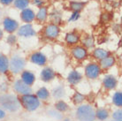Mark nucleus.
<instances>
[{
    "label": "nucleus",
    "instance_id": "17",
    "mask_svg": "<svg viewBox=\"0 0 122 121\" xmlns=\"http://www.w3.org/2000/svg\"><path fill=\"white\" fill-rule=\"evenodd\" d=\"M48 18V9L45 6L40 7L37 13L36 14V19L39 22H44Z\"/></svg>",
    "mask_w": 122,
    "mask_h": 121
},
{
    "label": "nucleus",
    "instance_id": "4",
    "mask_svg": "<svg viewBox=\"0 0 122 121\" xmlns=\"http://www.w3.org/2000/svg\"><path fill=\"white\" fill-rule=\"evenodd\" d=\"M10 70L13 73H20L25 67V60L24 58L19 56H14L11 58L9 62Z\"/></svg>",
    "mask_w": 122,
    "mask_h": 121
},
{
    "label": "nucleus",
    "instance_id": "7",
    "mask_svg": "<svg viewBox=\"0 0 122 121\" xmlns=\"http://www.w3.org/2000/svg\"><path fill=\"white\" fill-rule=\"evenodd\" d=\"M36 30L33 28L32 25L27 23L18 28V35L22 37H32L36 35Z\"/></svg>",
    "mask_w": 122,
    "mask_h": 121
},
{
    "label": "nucleus",
    "instance_id": "37",
    "mask_svg": "<svg viewBox=\"0 0 122 121\" xmlns=\"http://www.w3.org/2000/svg\"><path fill=\"white\" fill-rule=\"evenodd\" d=\"M14 0H0V3L4 5H9L13 2Z\"/></svg>",
    "mask_w": 122,
    "mask_h": 121
},
{
    "label": "nucleus",
    "instance_id": "34",
    "mask_svg": "<svg viewBox=\"0 0 122 121\" xmlns=\"http://www.w3.org/2000/svg\"><path fill=\"white\" fill-rule=\"evenodd\" d=\"M110 14L109 13H103L102 14V17H101V21L104 22V23H107L110 21Z\"/></svg>",
    "mask_w": 122,
    "mask_h": 121
},
{
    "label": "nucleus",
    "instance_id": "23",
    "mask_svg": "<svg viewBox=\"0 0 122 121\" xmlns=\"http://www.w3.org/2000/svg\"><path fill=\"white\" fill-rule=\"evenodd\" d=\"M29 2V0H14V5L17 9L24 10L28 8Z\"/></svg>",
    "mask_w": 122,
    "mask_h": 121
},
{
    "label": "nucleus",
    "instance_id": "30",
    "mask_svg": "<svg viewBox=\"0 0 122 121\" xmlns=\"http://www.w3.org/2000/svg\"><path fill=\"white\" fill-rule=\"evenodd\" d=\"M56 108H57L59 111H66L67 110V108H68V106H67V104L65 103V102L59 101V102H58V103H56Z\"/></svg>",
    "mask_w": 122,
    "mask_h": 121
},
{
    "label": "nucleus",
    "instance_id": "10",
    "mask_svg": "<svg viewBox=\"0 0 122 121\" xmlns=\"http://www.w3.org/2000/svg\"><path fill=\"white\" fill-rule=\"evenodd\" d=\"M14 89H15L16 92H18L19 94L21 95H28L32 92V89H31L30 86L25 84L24 82L19 80L14 83Z\"/></svg>",
    "mask_w": 122,
    "mask_h": 121
},
{
    "label": "nucleus",
    "instance_id": "3",
    "mask_svg": "<svg viewBox=\"0 0 122 121\" xmlns=\"http://www.w3.org/2000/svg\"><path fill=\"white\" fill-rule=\"evenodd\" d=\"M22 105L24 106L26 110H28L29 111H33L39 107L40 102L37 96L34 95L28 94V95H23L20 98Z\"/></svg>",
    "mask_w": 122,
    "mask_h": 121
},
{
    "label": "nucleus",
    "instance_id": "26",
    "mask_svg": "<svg viewBox=\"0 0 122 121\" xmlns=\"http://www.w3.org/2000/svg\"><path fill=\"white\" fill-rule=\"evenodd\" d=\"M36 96H37V98H39V99L46 100V99L49 97L50 94H49V91L47 90L45 88H42L37 91Z\"/></svg>",
    "mask_w": 122,
    "mask_h": 121
},
{
    "label": "nucleus",
    "instance_id": "29",
    "mask_svg": "<svg viewBox=\"0 0 122 121\" xmlns=\"http://www.w3.org/2000/svg\"><path fill=\"white\" fill-rule=\"evenodd\" d=\"M53 96L56 97V98H61L62 96H65V90L62 87H58V88L54 89L53 91Z\"/></svg>",
    "mask_w": 122,
    "mask_h": 121
},
{
    "label": "nucleus",
    "instance_id": "16",
    "mask_svg": "<svg viewBox=\"0 0 122 121\" xmlns=\"http://www.w3.org/2000/svg\"><path fill=\"white\" fill-rule=\"evenodd\" d=\"M81 80V75L77 71H72L67 77V81L71 85H76Z\"/></svg>",
    "mask_w": 122,
    "mask_h": 121
},
{
    "label": "nucleus",
    "instance_id": "6",
    "mask_svg": "<svg viewBox=\"0 0 122 121\" xmlns=\"http://www.w3.org/2000/svg\"><path fill=\"white\" fill-rule=\"evenodd\" d=\"M101 72V68L100 66L97 65V64H89L85 68V73L86 76L89 78V79L94 80L97 79L98 77V75L100 74Z\"/></svg>",
    "mask_w": 122,
    "mask_h": 121
},
{
    "label": "nucleus",
    "instance_id": "5",
    "mask_svg": "<svg viewBox=\"0 0 122 121\" xmlns=\"http://www.w3.org/2000/svg\"><path fill=\"white\" fill-rule=\"evenodd\" d=\"M59 33H60V29L58 26L53 23L47 25L43 31L44 36L47 37L48 39H56L59 35Z\"/></svg>",
    "mask_w": 122,
    "mask_h": 121
},
{
    "label": "nucleus",
    "instance_id": "14",
    "mask_svg": "<svg viewBox=\"0 0 122 121\" xmlns=\"http://www.w3.org/2000/svg\"><path fill=\"white\" fill-rule=\"evenodd\" d=\"M36 77L33 73H31L29 71H24L21 74V81L24 82L25 84L31 86L35 82Z\"/></svg>",
    "mask_w": 122,
    "mask_h": 121
},
{
    "label": "nucleus",
    "instance_id": "24",
    "mask_svg": "<svg viewBox=\"0 0 122 121\" xmlns=\"http://www.w3.org/2000/svg\"><path fill=\"white\" fill-rule=\"evenodd\" d=\"M50 19H51V20L52 21V23L56 25H58L61 22V20H62V17H61L60 12H57V11L51 13Z\"/></svg>",
    "mask_w": 122,
    "mask_h": 121
},
{
    "label": "nucleus",
    "instance_id": "28",
    "mask_svg": "<svg viewBox=\"0 0 122 121\" xmlns=\"http://www.w3.org/2000/svg\"><path fill=\"white\" fill-rule=\"evenodd\" d=\"M112 101H113V103H115L117 106L120 107V106L122 105V94H121V92H116L115 94L113 95Z\"/></svg>",
    "mask_w": 122,
    "mask_h": 121
},
{
    "label": "nucleus",
    "instance_id": "22",
    "mask_svg": "<svg viewBox=\"0 0 122 121\" xmlns=\"http://www.w3.org/2000/svg\"><path fill=\"white\" fill-rule=\"evenodd\" d=\"M85 6V3L80 2V1H72L70 2V8L73 12H80L82 10Z\"/></svg>",
    "mask_w": 122,
    "mask_h": 121
},
{
    "label": "nucleus",
    "instance_id": "39",
    "mask_svg": "<svg viewBox=\"0 0 122 121\" xmlns=\"http://www.w3.org/2000/svg\"><path fill=\"white\" fill-rule=\"evenodd\" d=\"M2 37H3V32H2V30L0 29V40L2 39Z\"/></svg>",
    "mask_w": 122,
    "mask_h": 121
},
{
    "label": "nucleus",
    "instance_id": "1",
    "mask_svg": "<svg viewBox=\"0 0 122 121\" xmlns=\"http://www.w3.org/2000/svg\"><path fill=\"white\" fill-rule=\"evenodd\" d=\"M76 118L80 121H94L96 118V112L91 106L81 105L77 110Z\"/></svg>",
    "mask_w": 122,
    "mask_h": 121
},
{
    "label": "nucleus",
    "instance_id": "32",
    "mask_svg": "<svg viewBox=\"0 0 122 121\" xmlns=\"http://www.w3.org/2000/svg\"><path fill=\"white\" fill-rule=\"evenodd\" d=\"M80 18V12H73L71 16L68 19L69 22H73V21H76L78 19Z\"/></svg>",
    "mask_w": 122,
    "mask_h": 121
},
{
    "label": "nucleus",
    "instance_id": "27",
    "mask_svg": "<svg viewBox=\"0 0 122 121\" xmlns=\"http://www.w3.org/2000/svg\"><path fill=\"white\" fill-rule=\"evenodd\" d=\"M108 116H109L108 111H107L106 110H104V109L98 110L97 111V113H96V117L98 119H100V120H105L108 118Z\"/></svg>",
    "mask_w": 122,
    "mask_h": 121
},
{
    "label": "nucleus",
    "instance_id": "12",
    "mask_svg": "<svg viewBox=\"0 0 122 121\" xmlns=\"http://www.w3.org/2000/svg\"><path fill=\"white\" fill-rule=\"evenodd\" d=\"M20 17L21 20L26 23H30L35 20L36 18V14L32 9L29 8H26V9L22 10L21 13H20Z\"/></svg>",
    "mask_w": 122,
    "mask_h": 121
},
{
    "label": "nucleus",
    "instance_id": "40",
    "mask_svg": "<svg viewBox=\"0 0 122 121\" xmlns=\"http://www.w3.org/2000/svg\"><path fill=\"white\" fill-rule=\"evenodd\" d=\"M94 1H99V0H94Z\"/></svg>",
    "mask_w": 122,
    "mask_h": 121
},
{
    "label": "nucleus",
    "instance_id": "36",
    "mask_svg": "<svg viewBox=\"0 0 122 121\" xmlns=\"http://www.w3.org/2000/svg\"><path fill=\"white\" fill-rule=\"evenodd\" d=\"M7 42H9L10 44H13V43L16 42V37L14 36L13 35H9L8 38H7Z\"/></svg>",
    "mask_w": 122,
    "mask_h": 121
},
{
    "label": "nucleus",
    "instance_id": "31",
    "mask_svg": "<svg viewBox=\"0 0 122 121\" xmlns=\"http://www.w3.org/2000/svg\"><path fill=\"white\" fill-rule=\"evenodd\" d=\"M84 98H85V97H84L83 95L80 94V93H75L74 96H73V101H74L75 103H80L84 100Z\"/></svg>",
    "mask_w": 122,
    "mask_h": 121
},
{
    "label": "nucleus",
    "instance_id": "20",
    "mask_svg": "<svg viewBox=\"0 0 122 121\" xmlns=\"http://www.w3.org/2000/svg\"><path fill=\"white\" fill-rule=\"evenodd\" d=\"M93 56H94L95 58L97 59H99V60H102L104 58H107L108 56H110V52L108 50H105L104 49H96L94 50V53H93Z\"/></svg>",
    "mask_w": 122,
    "mask_h": 121
},
{
    "label": "nucleus",
    "instance_id": "19",
    "mask_svg": "<svg viewBox=\"0 0 122 121\" xmlns=\"http://www.w3.org/2000/svg\"><path fill=\"white\" fill-rule=\"evenodd\" d=\"M9 68V60L6 56L0 53V73H5Z\"/></svg>",
    "mask_w": 122,
    "mask_h": 121
},
{
    "label": "nucleus",
    "instance_id": "33",
    "mask_svg": "<svg viewBox=\"0 0 122 121\" xmlns=\"http://www.w3.org/2000/svg\"><path fill=\"white\" fill-rule=\"evenodd\" d=\"M121 111L119 110V111H117L113 113V118L115 119L116 121H121L122 118H121Z\"/></svg>",
    "mask_w": 122,
    "mask_h": 121
},
{
    "label": "nucleus",
    "instance_id": "2",
    "mask_svg": "<svg viewBox=\"0 0 122 121\" xmlns=\"http://www.w3.org/2000/svg\"><path fill=\"white\" fill-rule=\"evenodd\" d=\"M0 104L10 111H15L20 107V102L12 95H4L0 96Z\"/></svg>",
    "mask_w": 122,
    "mask_h": 121
},
{
    "label": "nucleus",
    "instance_id": "21",
    "mask_svg": "<svg viewBox=\"0 0 122 121\" xmlns=\"http://www.w3.org/2000/svg\"><path fill=\"white\" fill-rule=\"evenodd\" d=\"M115 64V59L112 56H108L107 58H104L100 61V66L101 67H103L104 69H107V68H110L112 67Z\"/></svg>",
    "mask_w": 122,
    "mask_h": 121
},
{
    "label": "nucleus",
    "instance_id": "18",
    "mask_svg": "<svg viewBox=\"0 0 122 121\" xmlns=\"http://www.w3.org/2000/svg\"><path fill=\"white\" fill-rule=\"evenodd\" d=\"M80 40V35L75 32H70V33H67L66 35V42L70 44V45H73V44H76L77 42H79Z\"/></svg>",
    "mask_w": 122,
    "mask_h": 121
},
{
    "label": "nucleus",
    "instance_id": "9",
    "mask_svg": "<svg viewBox=\"0 0 122 121\" xmlns=\"http://www.w3.org/2000/svg\"><path fill=\"white\" fill-rule=\"evenodd\" d=\"M4 28L8 33H13L19 28V23L15 20L11 18H5L3 22Z\"/></svg>",
    "mask_w": 122,
    "mask_h": 121
},
{
    "label": "nucleus",
    "instance_id": "25",
    "mask_svg": "<svg viewBox=\"0 0 122 121\" xmlns=\"http://www.w3.org/2000/svg\"><path fill=\"white\" fill-rule=\"evenodd\" d=\"M82 44L86 48H93L95 44L94 37L92 35H87V36L82 40Z\"/></svg>",
    "mask_w": 122,
    "mask_h": 121
},
{
    "label": "nucleus",
    "instance_id": "15",
    "mask_svg": "<svg viewBox=\"0 0 122 121\" xmlns=\"http://www.w3.org/2000/svg\"><path fill=\"white\" fill-rule=\"evenodd\" d=\"M104 86L107 89H113L117 86V80L112 75H107L104 79Z\"/></svg>",
    "mask_w": 122,
    "mask_h": 121
},
{
    "label": "nucleus",
    "instance_id": "8",
    "mask_svg": "<svg viewBox=\"0 0 122 121\" xmlns=\"http://www.w3.org/2000/svg\"><path fill=\"white\" fill-rule=\"evenodd\" d=\"M72 55L77 60L82 61L88 57V52L85 47L83 46H75L72 49Z\"/></svg>",
    "mask_w": 122,
    "mask_h": 121
},
{
    "label": "nucleus",
    "instance_id": "35",
    "mask_svg": "<svg viewBox=\"0 0 122 121\" xmlns=\"http://www.w3.org/2000/svg\"><path fill=\"white\" fill-rule=\"evenodd\" d=\"M43 3H44L43 0H33V4L36 6H38V7L43 6Z\"/></svg>",
    "mask_w": 122,
    "mask_h": 121
},
{
    "label": "nucleus",
    "instance_id": "11",
    "mask_svg": "<svg viewBox=\"0 0 122 121\" xmlns=\"http://www.w3.org/2000/svg\"><path fill=\"white\" fill-rule=\"evenodd\" d=\"M31 62L38 66H44L47 62V58L42 52H35L30 57Z\"/></svg>",
    "mask_w": 122,
    "mask_h": 121
},
{
    "label": "nucleus",
    "instance_id": "38",
    "mask_svg": "<svg viewBox=\"0 0 122 121\" xmlns=\"http://www.w3.org/2000/svg\"><path fill=\"white\" fill-rule=\"evenodd\" d=\"M5 112L3 110H0V119L5 118Z\"/></svg>",
    "mask_w": 122,
    "mask_h": 121
},
{
    "label": "nucleus",
    "instance_id": "13",
    "mask_svg": "<svg viewBox=\"0 0 122 121\" xmlns=\"http://www.w3.org/2000/svg\"><path fill=\"white\" fill-rule=\"evenodd\" d=\"M54 77H55L54 71L51 69V68H49V67L44 68L42 71V73H41V79L43 80V81H50L54 79Z\"/></svg>",
    "mask_w": 122,
    "mask_h": 121
}]
</instances>
